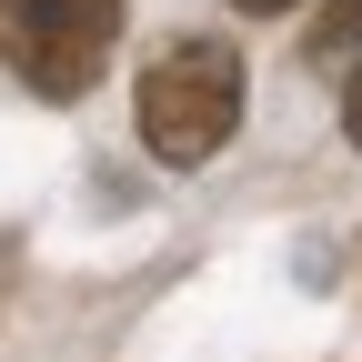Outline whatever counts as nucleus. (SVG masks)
Listing matches in <instances>:
<instances>
[{
	"mask_svg": "<svg viewBox=\"0 0 362 362\" xmlns=\"http://www.w3.org/2000/svg\"><path fill=\"white\" fill-rule=\"evenodd\" d=\"M141 141L171 171H202L242 131V51L232 40H161V61L141 71Z\"/></svg>",
	"mask_w": 362,
	"mask_h": 362,
	"instance_id": "1",
	"label": "nucleus"
},
{
	"mask_svg": "<svg viewBox=\"0 0 362 362\" xmlns=\"http://www.w3.org/2000/svg\"><path fill=\"white\" fill-rule=\"evenodd\" d=\"M131 0H0V61H11L40 101H81L111 71Z\"/></svg>",
	"mask_w": 362,
	"mask_h": 362,
	"instance_id": "2",
	"label": "nucleus"
},
{
	"mask_svg": "<svg viewBox=\"0 0 362 362\" xmlns=\"http://www.w3.org/2000/svg\"><path fill=\"white\" fill-rule=\"evenodd\" d=\"M302 61H312V71H352V61H362V0H322V11H312Z\"/></svg>",
	"mask_w": 362,
	"mask_h": 362,
	"instance_id": "3",
	"label": "nucleus"
},
{
	"mask_svg": "<svg viewBox=\"0 0 362 362\" xmlns=\"http://www.w3.org/2000/svg\"><path fill=\"white\" fill-rule=\"evenodd\" d=\"M342 131H352V141H362V61L342 71Z\"/></svg>",
	"mask_w": 362,
	"mask_h": 362,
	"instance_id": "4",
	"label": "nucleus"
},
{
	"mask_svg": "<svg viewBox=\"0 0 362 362\" xmlns=\"http://www.w3.org/2000/svg\"><path fill=\"white\" fill-rule=\"evenodd\" d=\"M242 21H272V11H302V0H232Z\"/></svg>",
	"mask_w": 362,
	"mask_h": 362,
	"instance_id": "5",
	"label": "nucleus"
}]
</instances>
